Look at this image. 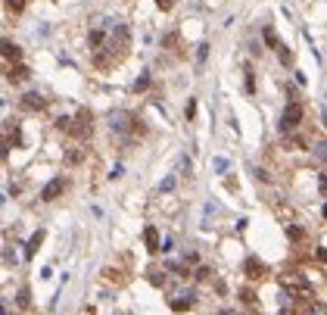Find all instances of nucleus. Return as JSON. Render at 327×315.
Masks as SVG:
<instances>
[{
	"instance_id": "nucleus-1",
	"label": "nucleus",
	"mask_w": 327,
	"mask_h": 315,
	"mask_svg": "<svg viewBox=\"0 0 327 315\" xmlns=\"http://www.w3.org/2000/svg\"><path fill=\"white\" fill-rule=\"evenodd\" d=\"M302 116H305L302 106L299 103H290L287 109H283V116H280V128H283V131H293V128L302 122Z\"/></svg>"
},
{
	"instance_id": "nucleus-2",
	"label": "nucleus",
	"mask_w": 327,
	"mask_h": 315,
	"mask_svg": "<svg viewBox=\"0 0 327 315\" xmlns=\"http://www.w3.org/2000/svg\"><path fill=\"white\" fill-rule=\"evenodd\" d=\"M63 191H66V181H63V178H53V181H47V188L41 191V200H44V203H50V200H56Z\"/></svg>"
},
{
	"instance_id": "nucleus-3",
	"label": "nucleus",
	"mask_w": 327,
	"mask_h": 315,
	"mask_svg": "<svg viewBox=\"0 0 327 315\" xmlns=\"http://www.w3.org/2000/svg\"><path fill=\"white\" fill-rule=\"evenodd\" d=\"M144 243H147V250H150V253H159V250H162V243H159V228H156V225H147V231H144Z\"/></svg>"
},
{
	"instance_id": "nucleus-4",
	"label": "nucleus",
	"mask_w": 327,
	"mask_h": 315,
	"mask_svg": "<svg viewBox=\"0 0 327 315\" xmlns=\"http://www.w3.org/2000/svg\"><path fill=\"white\" fill-rule=\"evenodd\" d=\"M41 240H44V228H38V231L28 237V243H25V256H35L38 247H41Z\"/></svg>"
},
{
	"instance_id": "nucleus-5",
	"label": "nucleus",
	"mask_w": 327,
	"mask_h": 315,
	"mask_svg": "<svg viewBox=\"0 0 327 315\" xmlns=\"http://www.w3.org/2000/svg\"><path fill=\"white\" fill-rule=\"evenodd\" d=\"M28 66H16V69H10V81H16V84H22V81H28Z\"/></svg>"
},
{
	"instance_id": "nucleus-6",
	"label": "nucleus",
	"mask_w": 327,
	"mask_h": 315,
	"mask_svg": "<svg viewBox=\"0 0 327 315\" xmlns=\"http://www.w3.org/2000/svg\"><path fill=\"white\" fill-rule=\"evenodd\" d=\"M190 306H193V293L175 296V303H172V309H175V312H184V309H190Z\"/></svg>"
},
{
	"instance_id": "nucleus-7",
	"label": "nucleus",
	"mask_w": 327,
	"mask_h": 315,
	"mask_svg": "<svg viewBox=\"0 0 327 315\" xmlns=\"http://www.w3.org/2000/svg\"><path fill=\"white\" fill-rule=\"evenodd\" d=\"M25 106H28V109H41V106H44V97H41L38 91L25 94Z\"/></svg>"
},
{
	"instance_id": "nucleus-8",
	"label": "nucleus",
	"mask_w": 327,
	"mask_h": 315,
	"mask_svg": "<svg viewBox=\"0 0 327 315\" xmlns=\"http://www.w3.org/2000/svg\"><path fill=\"white\" fill-rule=\"evenodd\" d=\"M4 60H19V47L13 41H4Z\"/></svg>"
},
{
	"instance_id": "nucleus-9",
	"label": "nucleus",
	"mask_w": 327,
	"mask_h": 315,
	"mask_svg": "<svg viewBox=\"0 0 327 315\" xmlns=\"http://www.w3.org/2000/svg\"><path fill=\"white\" fill-rule=\"evenodd\" d=\"M259 271H262V262L259 259H246V275L249 278H259Z\"/></svg>"
},
{
	"instance_id": "nucleus-10",
	"label": "nucleus",
	"mask_w": 327,
	"mask_h": 315,
	"mask_svg": "<svg viewBox=\"0 0 327 315\" xmlns=\"http://www.w3.org/2000/svg\"><path fill=\"white\" fill-rule=\"evenodd\" d=\"M81 160H84V153H81L78 147H75V150H69V153H66V163H72V166H78Z\"/></svg>"
},
{
	"instance_id": "nucleus-11",
	"label": "nucleus",
	"mask_w": 327,
	"mask_h": 315,
	"mask_svg": "<svg viewBox=\"0 0 327 315\" xmlns=\"http://www.w3.org/2000/svg\"><path fill=\"white\" fill-rule=\"evenodd\" d=\"M175 184H178V175H168V178H165V181L159 184V191H172Z\"/></svg>"
},
{
	"instance_id": "nucleus-12",
	"label": "nucleus",
	"mask_w": 327,
	"mask_h": 315,
	"mask_svg": "<svg viewBox=\"0 0 327 315\" xmlns=\"http://www.w3.org/2000/svg\"><path fill=\"white\" fill-rule=\"evenodd\" d=\"M7 10H13V13H22V10H25V0H7Z\"/></svg>"
},
{
	"instance_id": "nucleus-13",
	"label": "nucleus",
	"mask_w": 327,
	"mask_h": 315,
	"mask_svg": "<svg viewBox=\"0 0 327 315\" xmlns=\"http://www.w3.org/2000/svg\"><path fill=\"white\" fill-rule=\"evenodd\" d=\"M265 44L268 47H277V35L271 32V28H265Z\"/></svg>"
},
{
	"instance_id": "nucleus-14",
	"label": "nucleus",
	"mask_w": 327,
	"mask_h": 315,
	"mask_svg": "<svg viewBox=\"0 0 327 315\" xmlns=\"http://www.w3.org/2000/svg\"><path fill=\"white\" fill-rule=\"evenodd\" d=\"M184 116H187V119L196 116V100H187V106H184Z\"/></svg>"
},
{
	"instance_id": "nucleus-15",
	"label": "nucleus",
	"mask_w": 327,
	"mask_h": 315,
	"mask_svg": "<svg viewBox=\"0 0 327 315\" xmlns=\"http://www.w3.org/2000/svg\"><path fill=\"white\" fill-rule=\"evenodd\" d=\"M206 53H209V44H200V47H196V60L203 63V60H206Z\"/></svg>"
},
{
	"instance_id": "nucleus-16",
	"label": "nucleus",
	"mask_w": 327,
	"mask_h": 315,
	"mask_svg": "<svg viewBox=\"0 0 327 315\" xmlns=\"http://www.w3.org/2000/svg\"><path fill=\"white\" fill-rule=\"evenodd\" d=\"M190 169H193V166H190V160L184 156V160H181V172H184V175H190Z\"/></svg>"
},
{
	"instance_id": "nucleus-17",
	"label": "nucleus",
	"mask_w": 327,
	"mask_h": 315,
	"mask_svg": "<svg viewBox=\"0 0 327 315\" xmlns=\"http://www.w3.org/2000/svg\"><path fill=\"white\" fill-rule=\"evenodd\" d=\"M280 63H283V66H290V63H293V53H287V50H280Z\"/></svg>"
},
{
	"instance_id": "nucleus-18",
	"label": "nucleus",
	"mask_w": 327,
	"mask_h": 315,
	"mask_svg": "<svg viewBox=\"0 0 327 315\" xmlns=\"http://www.w3.org/2000/svg\"><path fill=\"white\" fill-rule=\"evenodd\" d=\"M318 188H321V194H327V172H321V181H318Z\"/></svg>"
},
{
	"instance_id": "nucleus-19",
	"label": "nucleus",
	"mask_w": 327,
	"mask_h": 315,
	"mask_svg": "<svg viewBox=\"0 0 327 315\" xmlns=\"http://www.w3.org/2000/svg\"><path fill=\"white\" fill-rule=\"evenodd\" d=\"M156 7H159V10H172V0H156Z\"/></svg>"
},
{
	"instance_id": "nucleus-20",
	"label": "nucleus",
	"mask_w": 327,
	"mask_h": 315,
	"mask_svg": "<svg viewBox=\"0 0 327 315\" xmlns=\"http://www.w3.org/2000/svg\"><path fill=\"white\" fill-rule=\"evenodd\" d=\"M19 306H28V290H19Z\"/></svg>"
},
{
	"instance_id": "nucleus-21",
	"label": "nucleus",
	"mask_w": 327,
	"mask_h": 315,
	"mask_svg": "<svg viewBox=\"0 0 327 315\" xmlns=\"http://www.w3.org/2000/svg\"><path fill=\"white\" fill-rule=\"evenodd\" d=\"M218 315H237V312H234V309H221Z\"/></svg>"
},
{
	"instance_id": "nucleus-22",
	"label": "nucleus",
	"mask_w": 327,
	"mask_h": 315,
	"mask_svg": "<svg viewBox=\"0 0 327 315\" xmlns=\"http://www.w3.org/2000/svg\"><path fill=\"white\" fill-rule=\"evenodd\" d=\"M324 219H327V203H324Z\"/></svg>"
}]
</instances>
